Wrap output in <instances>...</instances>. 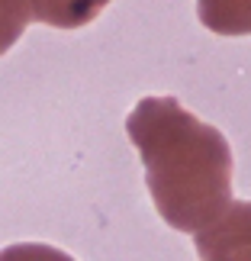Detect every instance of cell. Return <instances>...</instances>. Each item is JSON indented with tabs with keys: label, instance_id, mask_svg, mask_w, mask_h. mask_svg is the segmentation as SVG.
Wrapping results in <instances>:
<instances>
[{
	"label": "cell",
	"instance_id": "1",
	"mask_svg": "<svg viewBox=\"0 0 251 261\" xmlns=\"http://www.w3.org/2000/svg\"><path fill=\"white\" fill-rule=\"evenodd\" d=\"M142 155L158 213L180 232H197L232 200V148L216 126L174 97H142L126 119Z\"/></svg>",
	"mask_w": 251,
	"mask_h": 261
},
{
	"label": "cell",
	"instance_id": "2",
	"mask_svg": "<svg viewBox=\"0 0 251 261\" xmlns=\"http://www.w3.org/2000/svg\"><path fill=\"white\" fill-rule=\"evenodd\" d=\"M197 252L209 261H226V258L251 261V203L229 200V206L213 223L197 229Z\"/></svg>",
	"mask_w": 251,
	"mask_h": 261
},
{
	"label": "cell",
	"instance_id": "3",
	"mask_svg": "<svg viewBox=\"0 0 251 261\" xmlns=\"http://www.w3.org/2000/svg\"><path fill=\"white\" fill-rule=\"evenodd\" d=\"M109 0H29L33 23H48L55 29H81L94 23Z\"/></svg>",
	"mask_w": 251,
	"mask_h": 261
},
{
	"label": "cell",
	"instance_id": "4",
	"mask_svg": "<svg viewBox=\"0 0 251 261\" xmlns=\"http://www.w3.org/2000/svg\"><path fill=\"white\" fill-rule=\"evenodd\" d=\"M197 13L209 33L251 36V0H197Z\"/></svg>",
	"mask_w": 251,
	"mask_h": 261
},
{
	"label": "cell",
	"instance_id": "5",
	"mask_svg": "<svg viewBox=\"0 0 251 261\" xmlns=\"http://www.w3.org/2000/svg\"><path fill=\"white\" fill-rule=\"evenodd\" d=\"M33 23L29 0H0V55L16 45V39Z\"/></svg>",
	"mask_w": 251,
	"mask_h": 261
}]
</instances>
